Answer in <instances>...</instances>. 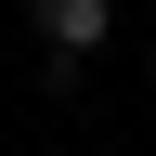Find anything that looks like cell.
I'll list each match as a JSON object with an SVG mask.
<instances>
[{
	"mask_svg": "<svg viewBox=\"0 0 156 156\" xmlns=\"http://www.w3.org/2000/svg\"><path fill=\"white\" fill-rule=\"evenodd\" d=\"M104 26H117V0H39V39H52L65 65H78V52H104ZM65 65H52V78H65Z\"/></svg>",
	"mask_w": 156,
	"mask_h": 156,
	"instance_id": "obj_1",
	"label": "cell"
}]
</instances>
